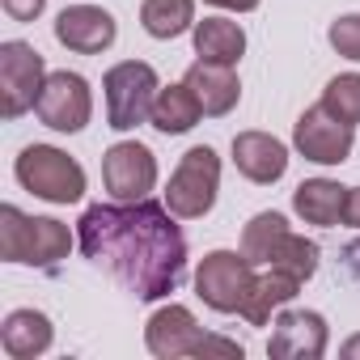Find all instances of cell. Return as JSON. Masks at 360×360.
<instances>
[{"label": "cell", "instance_id": "cell-7", "mask_svg": "<svg viewBox=\"0 0 360 360\" xmlns=\"http://www.w3.org/2000/svg\"><path fill=\"white\" fill-rule=\"evenodd\" d=\"M47 85V64L30 43H5L0 47V115L18 119L26 115Z\"/></svg>", "mask_w": 360, "mask_h": 360}, {"label": "cell", "instance_id": "cell-6", "mask_svg": "<svg viewBox=\"0 0 360 360\" xmlns=\"http://www.w3.org/2000/svg\"><path fill=\"white\" fill-rule=\"evenodd\" d=\"M255 263L238 250H212L195 267V292L217 314H242V305L255 292Z\"/></svg>", "mask_w": 360, "mask_h": 360}, {"label": "cell", "instance_id": "cell-22", "mask_svg": "<svg viewBox=\"0 0 360 360\" xmlns=\"http://www.w3.org/2000/svg\"><path fill=\"white\" fill-rule=\"evenodd\" d=\"M288 233H292V229H288V221H284L280 212H259V217L242 229V255H246L250 263H276V255H280V246H284Z\"/></svg>", "mask_w": 360, "mask_h": 360}, {"label": "cell", "instance_id": "cell-3", "mask_svg": "<svg viewBox=\"0 0 360 360\" xmlns=\"http://www.w3.org/2000/svg\"><path fill=\"white\" fill-rule=\"evenodd\" d=\"M13 174H18V183L30 195L47 200V204H77L85 195V169L77 165V157H68L56 144H30V148H22Z\"/></svg>", "mask_w": 360, "mask_h": 360}, {"label": "cell", "instance_id": "cell-25", "mask_svg": "<svg viewBox=\"0 0 360 360\" xmlns=\"http://www.w3.org/2000/svg\"><path fill=\"white\" fill-rule=\"evenodd\" d=\"M326 39H330V47H335L343 60L360 64V13H343V18H335L330 30H326Z\"/></svg>", "mask_w": 360, "mask_h": 360}, {"label": "cell", "instance_id": "cell-2", "mask_svg": "<svg viewBox=\"0 0 360 360\" xmlns=\"http://www.w3.org/2000/svg\"><path fill=\"white\" fill-rule=\"evenodd\" d=\"M68 250H72V233L56 217H26L13 204L0 208V259L5 263L51 271L60 259H68Z\"/></svg>", "mask_w": 360, "mask_h": 360}, {"label": "cell", "instance_id": "cell-14", "mask_svg": "<svg viewBox=\"0 0 360 360\" xmlns=\"http://www.w3.org/2000/svg\"><path fill=\"white\" fill-rule=\"evenodd\" d=\"M233 165L250 178V183L267 187V183H280L284 169H288V148L267 136V131H238L233 136Z\"/></svg>", "mask_w": 360, "mask_h": 360}, {"label": "cell", "instance_id": "cell-5", "mask_svg": "<svg viewBox=\"0 0 360 360\" xmlns=\"http://www.w3.org/2000/svg\"><path fill=\"white\" fill-rule=\"evenodd\" d=\"M106 89V123L115 131H131L153 115V98H157V72L144 60H123L102 77Z\"/></svg>", "mask_w": 360, "mask_h": 360}, {"label": "cell", "instance_id": "cell-16", "mask_svg": "<svg viewBox=\"0 0 360 360\" xmlns=\"http://www.w3.org/2000/svg\"><path fill=\"white\" fill-rule=\"evenodd\" d=\"M347 191L352 187H339L335 178H305V183L292 191V212L305 221V225H339L343 221V208H347Z\"/></svg>", "mask_w": 360, "mask_h": 360}, {"label": "cell", "instance_id": "cell-24", "mask_svg": "<svg viewBox=\"0 0 360 360\" xmlns=\"http://www.w3.org/2000/svg\"><path fill=\"white\" fill-rule=\"evenodd\" d=\"M318 259H322L318 242H309V238H301V233H288L284 246H280V255H276V263H267V267H284V271H292V276L305 284V280L318 271Z\"/></svg>", "mask_w": 360, "mask_h": 360}, {"label": "cell", "instance_id": "cell-26", "mask_svg": "<svg viewBox=\"0 0 360 360\" xmlns=\"http://www.w3.org/2000/svg\"><path fill=\"white\" fill-rule=\"evenodd\" d=\"M5 5V13L13 18V22H34L43 9H47V0H0Z\"/></svg>", "mask_w": 360, "mask_h": 360}, {"label": "cell", "instance_id": "cell-29", "mask_svg": "<svg viewBox=\"0 0 360 360\" xmlns=\"http://www.w3.org/2000/svg\"><path fill=\"white\" fill-rule=\"evenodd\" d=\"M208 5L229 9V13H250V9H259V0H208Z\"/></svg>", "mask_w": 360, "mask_h": 360}, {"label": "cell", "instance_id": "cell-23", "mask_svg": "<svg viewBox=\"0 0 360 360\" xmlns=\"http://www.w3.org/2000/svg\"><path fill=\"white\" fill-rule=\"evenodd\" d=\"M322 106L343 119V123H360V72H343V77H330L326 89H322Z\"/></svg>", "mask_w": 360, "mask_h": 360}, {"label": "cell", "instance_id": "cell-15", "mask_svg": "<svg viewBox=\"0 0 360 360\" xmlns=\"http://www.w3.org/2000/svg\"><path fill=\"white\" fill-rule=\"evenodd\" d=\"M183 81L191 85V94L200 98V106H204V115H208V119H221V115H229V110L238 106V98H242V85H238V72H233V64L195 60V64L187 68V77H183Z\"/></svg>", "mask_w": 360, "mask_h": 360}, {"label": "cell", "instance_id": "cell-10", "mask_svg": "<svg viewBox=\"0 0 360 360\" xmlns=\"http://www.w3.org/2000/svg\"><path fill=\"white\" fill-rule=\"evenodd\" d=\"M39 119L51 127V131H81L94 115V94H89V81L81 72H47V85L34 102Z\"/></svg>", "mask_w": 360, "mask_h": 360}, {"label": "cell", "instance_id": "cell-12", "mask_svg": "<svg viewBox=\"0 0 360 360\" xmlns=\"http://www.w3.org/2000/svg\"><path fill=\"white\" fill-rule=\"evenodd\" d=\"M271 326L267 356L276 360H318L326 352V318L314 309H284Z\"/></svg>", "mask_w": 360, "mask_h": 360}, {"label": "cell", "instance_id": "cell-11", "mask_svg": "<svg viewBox=\"0 0 360 360\" xmlns=\"http://www.w3.org/2000/svg\"><path fill=\"white\" fill-rule=\"evenodd\" d=\"M204 326L195 322V314L187 305H165L148 318L144 326V343L157 360H178V356H200L204 352Z\"/></svg>", "mask_w": 360, "mask_h": 360}, {"label": "cell", "instance_id": "cell-30", "mask_svg": "<svg viewBox=\"0 0 360 360\" xmlns=\"http://www.w3.org/2000/svg\"><path fill=\"white\" fill-rule=\"evenodd\" d=\"M343 356H347V360H356V356H360V335H352V339L343 343Z\"/></svg>", "mask_w": 360, "mask_h": 360}, {"label": "cell", "instance_id": "cell-8", "mask_svg": "<svg viewBox=\"0 0 360 360\" xmlns=\"http://www.w3.org/2000/svg\"><path fill=\"white\" fill-rule=\"evenodd\" d=\"M102 183H106L110 200H119V204L148 200V191L157 187V157H153V148L140 144V140L110 144L106 157H102Z\"/></svg>", "mask_w": 360, "mask_h": 360}, {"label": "cell", "instance_id": "cell-9", "mask_svg": "<svg viewBox=\"0 0 360 360\" xmlns=\"http://www.w3.org/2000/svg\"><path fill=\"white\" fill-rule=\"evenodd\" d=\"M292 144L305 161H318V165H343L356 148V127L335 119L322 102L309 106L297 123H292Z\"/></svg>", "mask_w": 360, "mask_h": 360}, {"label": "cell", "instance_id": "cell-1", "mask_svg": "<svg viewBox=\"0 0 360 360\" xmlns=\"http://www.w3.org/2000/svg\"><path fill=\"white\" fill-rule=\"evenodd\" d=\"M169 217L174 212L153 200L94 204L77 221V242L85 259L106 267L136 301H161L187 271V238Z\"/></svg>", "mask_w": 360, "mask_h": 360}, {"label": "cell", "instance_id": "cell-17", "mask_svg": "<svg viewBox=\"0 0 360 360\" xmlns=\"http://www.w3.org/2000/svg\"><path fill=\"white\" fill-rule=\"evenodd\" d=\"M56 330H51V318L39 314V309H13L0 326V347H5L13 360H34L51 347Z\"/></svg>", "mask_w": 360, "mask_h": 360}, {"label": "cell", "instance_id": "cell-4", "mask_svg": "<svg viewBox=\"0 0 360 360\" xmlns=\"http://www.w3.org/2000/svg\"><path fill=\"white\" fill-rule=\"evenodd\" d=\"M221 191V157L208 144H195L183 153L178 169L169 174V187H165V208L183 221H200L212 212Z\"/></svg>", "mask_w": 360, "mask_h": 360}, {"label": "cell", "instance_id": "cell-13", "mask_svg": "<svg viewBox=\"0 0 360 360\" xmlns=\"http://www.w3.org/2000/svg\"><path fill=\"white\" fill-rule=\"evenodd\" d=\"M115 34H119L115 18H110L106 9H98V5H72V9H64V13L56 18V39H60L68 51H77V56H98V51H106V47L115 43Z\"/></svg>", "mask_w": 360, "mask_h": 360}, {"label": "cell", "instance_id": "cell-27", "mask_svg": "<svg viewBox=\"0 0 360 360\" xmlns=\"http://www.w3.org/2000/svg\"><path fill=\"white\" fill-rule=\"evenodd\" d=\"M343 225H352V229H360V187H352V191H347V208H343Z\"/></svg>", "mask_w": 360, "mask_h": 360}, {"label": "cell", "instance_id": "cell-28", "mask_svg": "<svg viewBox=\"0 0 360 360\" xmlns=\"http://www.w3.org/2000/svg\"><path fill=\"white\" fill-rule=\"evenodd\" d=\"M343 267H347V276H356V280H360V242L343 246Z\"/></svg>", "mask_w": 360, "mask_h": 360}, {"label": "cell", "instance_id": "cell-21", "mask_svg": "<svg viewBox=\"0 0 360 360\" xmlns=\"http://www.w3.org/2000/svg\"><path fill=\"white\" fill-rule=\"evenodd\" d=\"M140 26L153 39H178L195 30V0H144L140 5Z\"/></svg>", "mask_w": 360, "mask_h": 360}, {"label": "cell", "instance_id": "cell-19", "mask_svg": "<svg viewBox=\"0 0 360 360\" xmlns=\"http://www.w3.org/2000/svg\"><path fill=\"white\" fill-rule=\"evenodd\" d=\"M297 288H301V280H297L292 271H284V267H267V276L255 280V292H250V301L242 305V318H246L250 326H267L271 314L297 297Z\"/></svg>", "mask_w": 360, "mask_h": 360}, {"label": "cell", "instance_id": "cell-18", "mask_svg": "<svg viewBox=\"0 0 360 360\" xmlns=\"http://www.w3.org/2000/svg\"><path fill=\"white\" fill-rule=\"evenodd\" d=\"M200 119H204V106H200V98L191 94L187 81H183V85H165V89H157L148 123H153L161 136H183V131H191Z\"/></svg>", "mask_w": 360, "mask_h": 360}, {"label": "cell", "instance_id": "cell-20", "mask_svg": "<svg viewBox=\"0 0 360 360\" xmlns=\"http://www.w3.org/2000/svg\"><path fill=\"white\" fill-rule=\"evenodd\" d=\"M246 51V30L225 18H204L195 22V56L212 64H238Z\"/></svg>", "mask_w": 360, "mask_h": 360}]
</instances>
